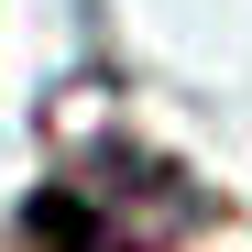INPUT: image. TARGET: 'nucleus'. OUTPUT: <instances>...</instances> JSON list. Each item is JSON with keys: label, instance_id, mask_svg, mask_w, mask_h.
<instances>
[{"label": "nucleus", "instance_id": "1", "mask_svg": "<svg viewBox=\"0 0 252 252\" xmlns=\"http://www.w3.org/2000/svg\"><path fill=\"white\" fill-rule=\"evenodd\" d=\"M187 220H197V187L176 176V164L110 143V154L66 164V176H44L22 197L11 252H164Z\"/></svg>", "mask_w": 252, "mask_h": 252}]
</instances>
